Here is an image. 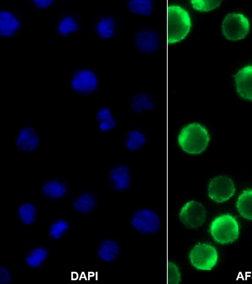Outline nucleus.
<instances>
[{
	"label": "nucleus",
	"instance_id": "f257e3e1",
	"mask_svg": "<svg viewBox=\"0 0 252 284\" xmlns=\"http://www.w3.org/2000/svg\"><path fill=\"white\" fill-rule=\"evenodd\" d=\"M210 140L207 129L200 123L193 122L180 130L177 141L181 149L192 155H199L207 149Z\"/></svg>",
	"mask_w": 252,
	"mask_h": 284
},
{
	"label": "nucleus",
	"instance_id": "f03ea898",
	"mask_svg": "<svg viewBox=\"0 0 252 284\" xmlns=\"http://www.w3.org/2000/svg\"><path fill=\"white\" fill-rule=\"evenodd\" d=\"M167 42L174 43L185 39L191 27L189 12L178 4H167Z\"/></svg>",
	"mask_w": 252,
	"mask_h": 284
},
{
	"label": "nucleus",
	"instance_id": "7ed1b4c3",
	"mask_svg": "<svg viewBox=\"0 0 252 284\" xmlns=\"http://www.w3.org/2000/svg\"><path fill=\"white\" fill-rule=\"evenodd\" d=\"M69 81L73 92L84 97L94 95L100 87L99 75L89 66L78 67L74 70Z\"/></svg>",
	"mask_w": 252,
	"mask_h": 284
},
{
	"label": "nucleus",
	"instance_id": "20e7f679",
	"mask_svg": "<svg viewBox=\"0 0 252 284\" xmlns=\"http://www.w3.org/2000/svg\"><path fill=\"white\" fill-rule=\"evenodd\" d=\"M209 232L216 242L220 244H228L235 242L238 238L239 224L233 215L222 214L211 222Z\"/></svg>",
	"mask_w": 252,
	"mask_h": 284
},
{
	"label": "nucleus",
	"instance_id": "39448f33",
	"mask_svg": "<svg viewBox=\"0 0 252 284\" xmlns=\"http://www.w3.org/2000/svg\"><path fill=\"white\" fill-rule=\"evenodd\" d=\"M0 16L1 38L11 40L23 31L26 20L21 9L12 5L1 4Z\"/></svg>",
	"mask_w": 252,
	"mask_h": 284
},
{
	"label": "nucleus",
	"instance_id": "423d86ee",
	"mask_svg": "<svg viewBox=\"0 0 252 284\" xmlns=\"http://www.w3.org/2000/svg\"><path fill=\"white\" fill-rule=\"evenodd\" d=\"M130 223L138 232L149 235L157 233L162 227V219L155 209L146 206L137 207L132 212Z\"/></svg>",
	"mask_w": 252,
	"mask_h": 284
},
{
	"label": "nucleus",
	"instance_id": "0eeeda50",
	"mask_svg": "<svg viewBox=\"0 0 252 284\" xmlns=\"http://www.w3.org/2000/svg\"><path fill=\"white\" fill-rule=\"evenodd\" d=\"M71 189L68 178L62 175H50L40 186V198L48 202H61L70 196Z\"/></svg>",
	"mask_w": 252,
	"mask_h": 284
},
{
	"label": "nucleus",
	"instance_id": "6e6552de",
	"mask_svg": "<svg viewBox=\"0 0 252 284\" xmlns=\"http://www.w3.org/2000/svg\"><path fill=\"white\" fill-rule=\"evenodd\" d=\"M134 172L126 162H115L109 167L106 174V185L111 191L121 193L133 186Z\"/></svg>",
	"mask_w": 252,
	"mask_h": 284
},
{
	"label": "nucleus",
	"instance_id": "1a4fd4ad",
	"mask_svg": "<svg viewBox=\"0 0 252 284\" xmlns=\"http://www.w3.org/2000/svg\"><path fill=\"white\" fill-rule=\"evenodd\" d=\"M163 36L156 28L145 25L139 28L134 33L133 43L135 49L144 54H154L163 45Z\"/></svg>",
	"mask_w": 252,
	"mask_h": 284
},
{
	"label": "nucleus",
	"instance_id": "9d476101",
	"mask_svg": "<svg viewBox=\"0 0 252 284\" xmlns=\"http://www.w3.org/2000/svg\"><path fill=\"white\" fill-rule=\"evenodd\" d=\"M91 32L97 38L108 40L116 37L122 29L121 18L110 12H101L97 14L92 22Z\"/></svg>",
	"mask_w": 252,
	"mask_h": 284
},
{
	"label": "nucleus",
	"instance_id": "9b49d317",
	"mask_svg": "<svg viewBox=\"0 0 252 284\" xmlns=\"http://www.w3.org/2000/svg\"><path fill=\"white\" fill-rule=\"evenodd\" d=\"M250 30V21L246 15L241 13L227 14L221 23L222 34L229 41L242 40L246 38Z\"/></svg>",
	"mask_w": 252,
	"mask_h": 284
},
{
	"label": "nucleus",
	"instance_id": "f8f14e48",
	"mask_svg": "<svg viewBox=\"0 0 252 284\" xmlns=\"http://www.w3.org/2000/svg\"><path fill=\"white\" fill-rule=\"evenodd\" d=\"M192 266L197 270L210 271L217 265L218 252L212 245L207 243H199L191 249L189 255Z\"/></svg>",
	"mask_w": 252,
	"mask_h": 284
},
{
	"label": "nucleus",
	"instance_id": "ddd939ff",
	"mask_svg": "<svg viewBox=\"0 0 252 284\" xmlns=\"http://www.w3.org/2000/svg\"><path fill=\"white\" fill-rule=\"evenodd\" d=\"M70 208L72 212L80 215H91L98 205L97 192L89 189L72 191L70 194Z\"/></svg>",
	"mask_w": 252,
	"mask_h": 284
},
{
	"label": "nucleus",
	"instance_id": "4468645a",
	"mask_svg": "<svg viewBox=\"0 0 252 284\" xmlns=\"http://www.w3.org/2000/svg\"><path fill=\"white\" fill-rule=\"evenodd\" d=\"M84 27L81 16L74 10H63L55 18L54 31L64 38L81 33Z\"/></svg>",
	"mask_w": 252,
	"mask_h": 284
},
{
	"label": "nucleus",
	"instance_id": "2eb2a0df",
	"mask_svg": "<svg viewBox=\"0 0 252 284\" xmlns=\"http://www.w3.org/2000/svg\"><path fill=\"white\" fill-rule=\"evenodd\" d=\"M207 215L206 209L203 204L195 200H190L182 206L179 218L187 227L195 229L204 223Z\"/></svg>",
	"mask_w": 252,
	"mask_h": 284
},
{
	"label": "nucleus",
	"instance_id": "dca6fc26",
	"mask_svg": "<svg viewBox=\"0 0 252 284\" xmlns=\"http://www.w3.org/2000/svg\"><path fill=\"white\" fill-rule=\"evenodd\" d=\"M236 187L233 181L229 177L218 176L209 182L207 193L209 198L217 203L228 201L235 194Z\"/></svg>",
	"mask_w": 252,
	"mask_h": 284
},
{
	"label": "nucleus",
	"instance_id": "f3484780",
	"mask_svg": "<svg viewBox=\"0 0 252 284\" xmlns=\"http://www.w3.org/2000/svg\"><path fill=\"white\" fill-rule=\"evenodd\" d=\"M13 144L16 150L20 152H34L40 147L39 134L35 128L32 126L22 127L15 135Z\"/></svg>",
	"mask_w": 252,
	"mask_h": 284
},
{
	"label": "nucleus",
	"instance_id": "a211bd4d",
	"mask_svg": "<svg viewBox=\"0 0 252 284\" xmlns=\"http://www.w3.org/2000/svg\"><path fill=\"white\" fill-rule=\"evenodd\" d=\"M121 252L120 241L114 237L105 236L97 242L94 254L99 262L108 263L116 260Z\"/></svg>",
	"mask_w": 252,
	"mask_h": 284
},
{
	"label": "nucleus",
	"instance_id": "6ab92c4d",
	"mask_svg": "<svg viewBox=\"0 0 252 284\" xmlns=\"http://www.w3.org/2000/svg\"><path fill=\"white\" fill-rule=\"evenodd\" d=\"M50 255V249L46 244L34 243L30 245L24 253V264L30 269H39L48 262Z\"/></svg>",
	"mask_w": 252,
	"mask_h": 284
},
{
	"label": "nucleus",
	"instance_id": "aec40b11",
	"mask_svg": "<svg viewBox=\"0 0 252 284\" xmlns=\"http://www.w3.org/2000/svg\"><path fill=\"white\" fill-rule=\"evenodd\" d=\"M72 228V223L66 216L51 217L47 226V238L53 241L63 240L69 235Z\"/></svg>",
	"mask_w": 252,
	"mask_h": 284
},
{
	"label": "nucleus",
	"instance_id": "412c9836",
	"mask_svg": "<svg viewBox=\"0 0 252 284\" xmlns=\"http://www.w3.org/2000/svg\"><path fill=\"white\" fill-rule=\"evenodd\" d=\"M236 91L243 99L252 101V65L239 69L234 75Z\"/></svg>",
	"mask_w": 252,
	"mask_h": 284
},
{
	"label": "nucleus",
	"instance_id": "4be33fe9",
	"mask_svg": "<svg viewBox=\"0 0 252 284\" xmlns=\"http://www.w3.org/2000/svg\"><path fill=\"white\" fill-rule=\"evenodd\" d=\"M16 212L21 225L30 226L37 222L40 210L37 203L26 200L19 204Z\"/></svg>",
	"mask_w": 252,
	"mask_h": 284
},
{
	"label": "nucleus",
	"instance_id": "5701e85b",
	"mask_svg": "<svg viewBox=\"0 0 252 284\" xmlns=\"http://www.w3.org/2000/svg\"><path fill=\"white\" fill-rule=\"evenodd\" d=\"M157 105V100L149 91H141L133 95L129 100L131 111L140 114L154 110Z\"/></svg>",
	"mask_w": 252,
	"mask_h": 284
},
{
	"label": "nucleus",
	"instance_id": "b1692460",
	"mask_svg": "<svg viewBox=\"0 0 252 284\" xmlns=\"http://www.w3.org/2000/svg\"><path fill=\"white\" fill-rule=\"evenodd\" d=\"M95 121L98 131L103 133L113 130L118 122L117 114L110 106L100 108L96 112Z\"/></svg>",
	"mask_w": 252,
	"mask_h": 284
},
{
	"label": "nucleus",
	"instance_id": "393cba45",
	"mask_svg": "<svg viewBox=\"0 0 252 284\" xmlns=\"http://www.w3.org/2000/svg\"><path fill=\"white\" fill-rule=\"evenodd\" d=\"M147 142V134L142 128L130 127L125 135L124 145L129 152H135L142 148Z\"/></svg>",
	"mask_w": 252,
	"mask_h": 284
},
{
	"label": "nucleus",
	"instance_id": "a878e982",
	"mask_svg": "<svg viewBox=\"0 0 252 284\" xmlns=\"http://www.w3.org/2000/svg\"><path fill=\"white\" fill-rule=\"evenodd\" d=\"M125 5L127 10L133 14L149 16L155 11L156 0H126Z\"/></svg>",
	"mask_w": 252,
	"mask_h": 284
},
{
	"label": "nucleus",
	"instance_id": "bb28decb",
	"mask_svg": "<svg viewBox=\"0 0 252 284\" xmlns=\"http://www.w3.org/2000/svg\"><path fill=\"white\" fill-rule=\"evenodd\" d=\"M236 207L240 216L252 221V188L244 190L240 194Z\"/></svg>",
	"mask_w": 252,
	"mask_h": 284
},
{
	"label": "nucleus",
	"instance_id": "cd10ccee",
	"mask_svg": "<svg viewBox=\"0 0 252 284\" xmlns=\"http://www.w3.org/2000/svg\"><path fill=\"white\" fill-rule=\"evenodd\" d=\"M26 3L30 6L31 10H35L37 11H46L57 7L59 0H26Z\"/></svg>",
	"mask_w": 252,
	"mask_h": 284
},
{
	"label": "nucleus",
	"instance_id": "c85d7f7f",
	"mask_svg": "<svg viewBox=\"0 0 252 284\" xmlns=\"http://www.w3.org/2000/svg\"><path fill=\"white\" fill-rule=\"evenodd\" d=\"M190 2L193 8L201 12H208L218 7L220 0H191Z\"/></svg>",
	"mask_w": 252,
	"mask_h": 284
},
{
	"label": "nucleus",
	"instance_id": "c756f323",
	"mask_svg": "<svg viewBox=\"0 0 252 284\" xmlns=\"http://www.w3.org/2000/svg\"><path fill=\"white\" fill-rule=\"evenodd\" d=\"M167 265V280L171 284H177L181 281V273L179 267L173 262Z\"/></svg>",
	"mask_w": 252,
	"mask_h": 284
},
{
	"label": "nucleus",
	"instance_id": "7c9ffc66",
	"mask_svg": "<svg viewBox=\"0 0 252 284\" xmlns=\"http://www.w3.org/2000/svg\"><path fill=\"white\" fill-rule=\"evenodd\" d=\"M0 284H9L12 282V276L10 269L4 265H0Z\"/></svg>",
	"mask_w": 252,
	"mask_h": 284
}]
</instances>
